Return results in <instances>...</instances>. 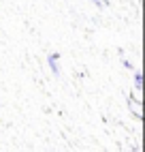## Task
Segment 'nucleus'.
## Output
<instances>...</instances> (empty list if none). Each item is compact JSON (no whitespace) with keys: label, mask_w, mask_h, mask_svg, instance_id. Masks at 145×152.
<instances>
[{"label":"nucleus","mask_w":145,"mask_h":152,"mask_svg":"<svg viewBox=\"0 0 145 152\" xmlns=\"http://www.w3.org/2000/svg\"><path fill=\"white\" fill-rule=\"evenodd\" d=\"M122 64H124V66H126V69H132V64H130V60H126V58H124V60H122Z\"/></svg>","instance_id":"4"},{"label":"nucleus","mask_w":145,"mask_h":152,"mask_svg":"<svg viewBox=\"0 0 145 152\" xmlns=\"http://www.w3.org/2000/svg\"><path fill=\"white\" fill-rule=\"evenodd\" d=\"M60 54H49L47 56V64H49V69H51V73H54V75H60Z\"/></svg>","instance_id":"1"},{"label":"nucleus","mask_w":145,"mask_h":152,"mask_svg":"<svg viewBox=\"0 0 145 152\" xmlns=\"http://www.w3.org/2000/svg\"><path fill=\"white\" fill-rule=\"evenodd\" d=\"M134 90H137V92H141V90H143V75H141V71L134 73Z\"/></svg>","instance_id":"2"},{"label":"nucleus","mask_w":145,"mask_h":152,"mask_svg":"<svg viewBox=\"0 0 145 152\" xmlns=\"http://www.w3.org/2000/svg\"><path fill=\"white\" fill-rule=\"evenodd\" d=\"M92 2H94L96 7H100V9H105V7H109L111 0H92Z\"/></svg>","instance_id":"3"}]
</instances>
